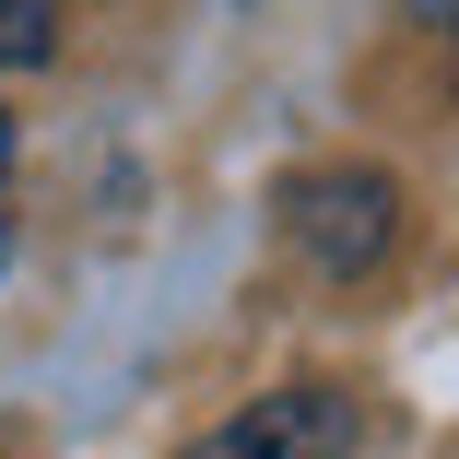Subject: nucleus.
<instances>
[{"mask_svg": "<svg viewBox=\"0 0 459 459\" xmlns=\"http://www.w3.org/2000/svg\"><path fill=\"white\" fill-rule=\"evenodd\" d=\"M283 236L330 271V283H353V271H377L389 236H401V189L377 165H330V177H295L283 189Z\"/></svg>", "mask_w": 459, "mask_h": 459, "instance_id": "f257e3e1", "label": "nucleus"}, {"mask_svg": "<svg viewBox=\"0 0 459 459\" xmlns=\"http://www.w3.org/2000/svg\"><path fill=\"white\" fill-rule=\"evenodd\" d=\"M353 436H365L353 389H271L236 424H212L189 459H353Z\"/></svg>", "mask_w": 459, "mask_h": 459, "instance_id": "f03ea898", "label": "nucleus"}, {"mask_svg": "<svg viewBox=\"0 0 459 459\" xmlns=\"http://www.w3.org/2000/svg\"><path fill=\"white\" fill-rule=\"evenodd\" d=\"M59 48V0H0V71H36Z\"/></svg>", "mask_w": 459, "mask_h": 459, "instance_id": "7ed1b4c3", "label": "nucleus"}, {"mask_svg": "<svg viewBox=\"0 0 459 459\" xmlns=\"http://www.w3.org/2000/svg\"><path fill=\"white\" fill-rule=\"evenodd\" d=\"M401 13H412L424 36H447V48H459V0H401Z\"/></svg>", "mask_w": 459, "mask_h": 459, "instance_id": "20e7f679", "label": "nucleus"}, {"mask_svg": "<svg viewBox=\"0 0 459 459\" xmlns=\"http://www.w3.org/2000/svg\"><path fill=\"white\" fill-rule=\"evenodd\" d=\"M0 177H13V118H0Z\"/></svg>", "mask_w": 459, "mask_h": 459, "instance_id": "39448f33", "label": "nucleus"}]
</instances>
